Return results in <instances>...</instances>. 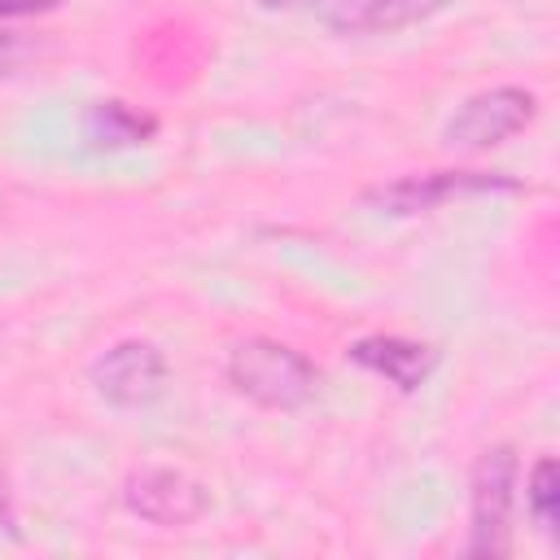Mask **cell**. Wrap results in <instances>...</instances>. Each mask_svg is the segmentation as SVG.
<instances>
[{"label":"cell","instance_id":"obj_7","mask_svg":"<svg viewBox=\"0 0 560 560\" xmlns=\"http://www.w3.org/2000/svg\"><path fill=\"white\" fill-rule=\"evenodd\" d=\"M346 359L354 368H363L368 376L394 385L398 394H416L429 385V376L438 372L442 354L438 346L429 341H416V337H394V332H368V337H354L346 346Z\"/></svg>","mask_w":560,"mask_h":560},{"label":"cell","instance_id":"obj_8","mask_svg":"<svg viewBox=\"0 0 560 560\" xmlns=\"http://www.w3.org/2000/svg\"><path fill=\"white\" fill-rule=\"evenodd\" d=\"M455 0H315V18L337 35H394L446 13Z\"/></svg>","mask_w":560,"mask_h":560},{"label":"cell","instance_id":"obj_9","mask_svg":"<svg viewBox=\"0 0 560 560\" xmlns=\"http://www.w3.org/2000/svg\"><path fill=\"white\" fill-rule=\"evenodd\" d=\"M79 136H83V149H92V153H127L158 136V118L149 109H136L114 96V101H96L83 109Z\"/></svg>","mask_w":560,"mask_h":560},{"label":"cell","instance_id":"obj_4","mask_svg":"<svg viewBox=\"0 0 560 560\" xmlns=\"http://www.w3.org/2000/svg\"><path fill=\"white\" fill-rule=\"evenodd\" d=\"M171 363L153 341L122 337L92 359V389L118 411H144L166 394Z\"/></svg>","mask_w":560,"mask_h":560},{"label":"cell","instance_id":"obj_1","mask_svg":"<svg viewBox=\"0 0 560 560\" xmlns=\"http://www.w3.org/2000/svg\"><path fill=\"white\" fill-rule=\"evenodd\" d=\"M228 385L262 411H302L319 394V368L276 337H241L223 359Z\"/></svg>","mask_w":560,"mask_h":560},{"label":"cell","instance_id":"obj_3","mask_svg":"<svg viewBox=\"0 0 560 560\" xmlns=\"http://www.w3.org/2000/svg\"><path fill=\"white\" fill-rule=\"evenodd\" d=\"M538 118V96L521 83H494L472 92L468 101L455 105V114L442 122V144L451 153H490L534 127Z\"/></svg>","mask_w":560,"mask_h":560},{"label":"cell","instance_id":"obj_13","mask_svg":"<svg viewBox=\"0 0 560 560\" xmlns=\"http://www.w3.org/2000/svg\"><path fill=\"white\" fill-rule=\"evenodd\" d=\"M0 529H9L18 538V508H13V490H9V472L0 464Z\"/></svg>","mask_w":560,"mask_h":560},{"label":"cell","instance_id":"obj_12","mask_svg":"<svg viewBox=\"0 0 560 560\" xmlns=\"http://www.w3.org/2000/svg\"><path fill=\"white\" fill-rule=\"evenodd\" d=\"M61 4L66 0H0V22H9V18H39V13H52Z\"/></svg>","mask_w":560,"mask_h":560},{"label":"cell","instance_id":"obj_10","mask_svg":"<svg viewBox=\"0 0 560 560\" xmlns=\"http://www.w3.org/2000/svg\"><path fill=\"white\" fill-rule=\"evenodd\" d=\"M525 512L529 521L551 538L556 521H560V468L551 455H538L525 472Z\"/></svg>","mask_w":560,"mask_h":560},{"label":"cell","instance_id":"obj_6","mask_svg":"<svg viewBox=\"0 0 560 560\" xmlns=\"http://www.w3.org/2000/svg\"><path fill=\"white\" fill-rule=\"evenodd\" d=\"M486 192H521V184L499 171H420L368 188L363 201L385 214H424L455 197H486Z\"/></svg>","mask_w":560,"mask_h":560},{"label":"cell","instance_id":"obj_2","mask_svg":"<svg viewBox=\"0 0 560 560\" xmlns=\"http://www.w3.org/2000/svg\"><path fill=\"white\" fill-rule=\"evenodd\" d=\"M521 486V459L512 442H494L477 455L468 477V538L464 556L499 560L512 551V508Z\"/></svg>","mask_w":560,"mask_h":560},{"label":"cell","instance_id":"obj_14","mask_svg":"<svg viewBox=\"0 0 560 560\" xmlns=\"http://www.w3.org/2000/svg\"><path fill=\"white\" fill-rule=\"evenodd\" d=\"M258 9H267V13H311L315 9V0H254Z\"/></svg>","mask_w":560,"mask_h":560},{"label":"cell","instance_id":"obj_5","mask_svg":"<svg viewBox=\"0 0 560 560\" xmlns=\"http://www.w3.org/2000/svg\"><path fill=\"white\" fill-rule=\"evenodd\" d=\"M122 508L158 529H184L210 512V494L197 477L171 464H140L122 477Z\"/></svg>","mask_w":560,"mask_h":560},{"label":"cell","instance_id":"obj_11","mask_svg":"<svg viewBox=\"0 0 560 560\" xmlns=\"http://www.w3.org/2000/svg\"><path fill=\"white\" fill-rule=\"evenodd\" d=\"M26 57H31V44H26V35H18V31H4V26H0V79L18 74Z\"/></svg>","mask_w":560,"mask_h":560}]
</instances>
